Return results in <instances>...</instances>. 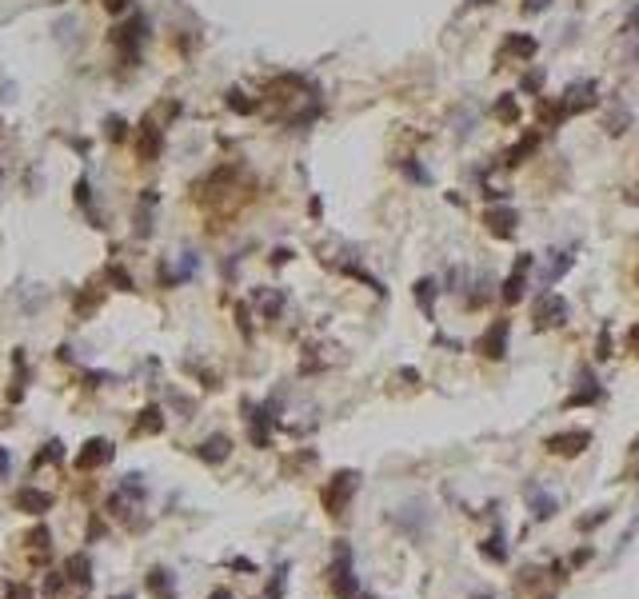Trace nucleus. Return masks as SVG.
<instances>
[{
	"label": "nucleus",
	"mask_w": 639,
	"mask_h": 599,
	"mask_svg": "<svg viewBox=\"0 0 639 599\" xmlns=\"http://www.w3.org/2000/svg\"><path fill=\"white\" fill-rule=\"evenodd\" d=\"M120 599H128V595H120Z\"/></svg>",
	"instance_id": "obj_29"
},
{
	"label": "nucleus",
	"mask_w": 639,
	"mask_h": 599,
	"mask_svg": "<svg viewBox=\"0 0 639 599\" xmlns=\"http://www.w3.org/2000/svg\"><path fill=\"white\" fill-rule=\"evenodd\" d=\"M499 52H504V56H528L531 61V56H536V36H507Z\"/></svg>",
	"instance_id": "obj_10"
},
{
	"label": "nucleus",
	"mask_w": 639,
	"mask_h": 599,
	"mask_svg": "<svg viewBox=\"0 0 639 599\" xmlns=\"http://www.w3.org/2000/svg\"><path fill=\"white\" fill-rule=\"evenodd\" d=\"M539 9H548V0H528L524 4V12H539Z\"/></svg>",
	"instance_id": "obj_24"
},
{
	"label": "nucleus",
	"mask_w": 639,
	"mask_h": 599,
	"mask_svg": "<svg viewBox=\"0 0 639 599\" xmlns=\"http://www.w3.org/2000/svg\"><path fill=\"white\" fill-rule=\"evenodd\" d=\"M140 32H144V24H140V21H128L124 28H116V36H112V41H116L124 52H128V56H133V48L140 44Z\"/></svg>",
	"instance_id": "obj_9"
},
{
	"label": "nucleus",
	"mask_w": 639,
	"mask_h": 599,
	"mask_svg": "<svg viewBox=\"0 0 639 599\" xmlns=\"http://www.w3.org/2000/svg\"><path fill=\"white\" fill-rule=\"evenodd\" d=\"M16 508L28 511V516H41V511L52 508V496L48 491H36V488H24V491H16Z\"/></svg>",
	"instance_id": "obj_6"
},
{
	"label": "nucleus",
	"mask_w": 639,
	"mask_h": 599,
	"mask_svg": "<svg viewBox=\"0 0 639 599\" xmlns=\"http://www.w3.org/2000/svg\"><path fill=\"white\" fill-rule=\"evenodd\" d=\"M352 491H355V476H352V472H344V476H336V479H332V488L324 491V504H328V511H332V516H340Z\"/></svg>",
	"instance_id": "obj_1"
},
{
	"label": "nucleus",
	"mask_w": 639,
	"mask_h": 599,
	"mask_svg": "<svg viewBox=\"0 0 639 599\" xmlns=\"http://www.w3.org/2000/svg\"><path fill=\"white\" fill-rule=\"evenodd\" d=\"M200 456L208 459V464H220V459L228 456V439H224V436H212L208 444H200Z\"/></svg>",
	"instance_id": "obj_14"
},
{
	"label": "nucleus",
	"mask_w": 639,
	"mask_h": 599,
	"mask_svg": "<svg viewBox=\"0 0 639 599\" xmlns=\"http://www.w3.org/2000/svg\"><path fill=\"white\" fill-rule=\"evenodd\" d=\"M108 459H112V444H108V439H88L84 452L76 456V467H80V472H92V467L108 464Z\"/></svg>",
	"instance_id": "obj_5"
},
{
	"label": "nucleus",
	"mask_w": 639,
	"mask_h": 599,
	"mask_svg": "<svg viewBox=\"0 0 639 599\" xmlns=\"http://www.w3.org/2000/svg\"><path fill=\"white\" fill-rule=\"evenodd\" d=\"M104 9H108V12H124V9H128V0H104Z\"/></svg>",
	"instance_id": "obj_22"
},
{
	"label": "nucleus",
	"mask_w": 639,
	"mask_h": 599,
	"mask_svg": "<svg viewBox=\"0 0 639 599\" xmlns=\"http://www.w3.org/2000/svg\"><path fill=\"white\" fill-rule=\"evenodd\" d=\"M631 340H635V344H639V328H635V332H631Z\"/></svg>",
	"instance_id": "obj_28"
},
{
	"label": "nucleus",
	"mask_w": 639,
	"mask_h": 599,
	"mask_svg": "<svg viewBox=\"0 0 639 599\" xmlns=\"http://www.w3.org/2000/svg\"><path fill=\"white\" fill-rule=\"evenodd\" d=\"M487 228L499 236H511L516 232V212L511 208H499V212H487Z\"/></svg>",
	"instance_id": "obj_13"
},
{
	"label": "nucleus",
	"mask_w": 639,
	"mask_h": 599,
	"mask_svg": "<svg viewBox=\"0 0 639 599\" xmlns=\"http://www.w3.org/2000/svg\"><path fill=\"white\" fill-rule=\"evenodd\" d=\"M504 340H507V324H492L487 335L479 340V352L484 355H504Z\"/></svg>",
	"instance_id": "obj_8"
},
{
	"label": "nucleus",
	"mask_w": 639,
	"mask_h": 599,
	"mask_svg": "<svg viewBox=\"0 0 639 599\" xmlns=\"http://www.w3.org/2000/svg\"><path fill=\"white\" fill-rule=\"evenodd\" d=\"M64 452H61V444H48L44 452H36V459H32V467H41V464H52V459H61Z\"/></svg>",
	"instance_id": "obj_17"
},
{
	"label": "nucleus",
	"mask_w": 639,
	"mask_h": 599,
	"mask_svg": "<svg viewBox=\"0 0 639 599\" xmlns=\"http://www.w3.org/2000/svg\"><path fill=\"white\" fill-rule=\"evenodd\" d=\"M228 104H232L236 112H252V104L244 100V92H228Z\"/></svg>",
	"instance_id": "obj_19"
},
{
	"label": "nucleus",
	"mask_w": 639,
	"mask_h": 599,
	"mask_svg": "<svg viewBox=\"0 0 639 599\" xmlns=\"http://www.w3.org/2000/svg\"><path fill=\"white\" fill-rule=\"evenodd\" d=\"M164 427V416H160V407H144L140 412V420H136V436H152V432H160Z\"/></svg>",
	"instance_id": "obj_12"
},
{
	"label": "nucleus",
	"mask_w": 639,
	"mask_h": 599,
	"mask_svg": "<svg viewBox=\"0 0 639 599\" xmlns=\"http://www.w3.org/2000/svg\"><path fill=\"white\" fill-rule=\"evenodd\" d=\"M588 439H591L588 432H568V436H556L548 447H551V452H568V456H576V452L588 444Z\"/></svg>",
	"instance_id": "obj_11"
},
{
	"label": "nucleus",
	"mask_w": 639,
	"mask_h": 599,
	"mask_svg": "<svg viewBox=\"0 0 639 599\" xmlns=\"http://www.w3.org/2000/svg\"><path fill=\"white\" fill-rule=\"evenodd\" d=\"M4 472H9V452L0 447V476H4Z\"/></svg>",
	"instance_id": "obj_25"
},
{
	"label": "nucleus",
	"mask_w": 639,
	"mask_h": 599,
	"mask_svg": "<svg viewBox=\"0 0 639 599\" xmlns=\"http://www.w3.org/2000/svg\"><path fill=\"white\" fill-rule=\"evenodd\" d=\"M496 116H504V120H519V108H516V100H511V96H504V100L496 104Z\"/></svg>",
	"instance_id": "obj_18"
},
{
	"label": "nucleus",
	"mask_w": 639,
	"mask_h": 599,
	"mask_svg": "<svg viewBox=\"0 0 639 599\" xmlns=\"http://www.w3.org/2000/svg\"><path fill=\"white\" fill-rule=\"evenodd\" d=\"M588 104H596V84L583 80V84H571V88H568V96H563L559 112H563V116H571V112H583Z\"/></svg>",
	"instance_id": "obj_4"
},
{
	"label": "nucleus",
	"mask_w": 639,
	"mask_h": 599,
	"mask_svg": "<svg viewBox=\"0 0 639 599\" xmlns=\"http://www.w3.org/2000/svg\"><path fill=\"white\" fill-rule=\"evenodd\" d=\"M160 144H164V136H160L156 124H140V128H136V156H140L144 164H152L156 156H160Z\"/></svg>",
	"instance_id": "obj_3"
},
{
	"label": "nucleus",
	"mask_w": 639,
	"mask_h": 599,
	"mask_svg": "<svg viewBox=\"0 0 639 599\" xmlns=\"http://www.w3.org/2000/svg\"><path fill=\"white\" fill-rule=\"evenodd\" d=\"M212 599H232V595H228V591H212Z\"/></svg>",
	"instance_id": "obj_27"
},
{
	"label": "nucleus",
	"mask_w": 639,
	"mask_h": 599,
	"mask_svg": "<svg viewBox=\"0 0 639 599\" xmlns=\"http://www.w3.org/2000/svg\"><path fill=\"white\" fill-rule=\"evenodd\" d=\"M531 268V256H519V264H516V272L507 276V284H504V300H519L524 296V272Z\"/></svg>",
	"instance_id": "obj_7"
},
{
	"label": "nucleus",
	"mask_w": 639,
	"mask_h": 599,
	"mask_svg": "<svg viewBox=\"0 0 639 599\" xmlns=\"http://www.w3.org/2000/svg\"><path fill=\"white\" fill-rule=\"evenodd\" d=\"M536 320L544 328H551V324H563L568 320V304H563V296H539L536 300Z\"/></svg>",
	"instance_id": "obj_2"
},
{
	"label": "nucleus",
	"mask_w": 639,
	"mask_h": 599,
	"mask_svg": "<svg viewBox=\"0 0 639 599\" xmlns=\"http://www.w3.org/2000/svg\"><path fill=\"white\" fill-rule=\"evenodd\" d=\"M88 571H92V568H88V559H84V556H76V559L68 563V579H76V583H80V591L88 588Z\"/></svg>",
	"instance_id": "obj_16"
},
{
	"label": "nucleus",
	"mask_w": 639,
	"mask_h": 599,
	"mask_svg": "<svg viewBox=\"0 0 639 599\" xmlns=\"http://www.w3.org/2000/svg\"><path fill=\"white\" fill-rule=\"evenodd\" d=\"M4 599H32V591H28V588H21V583H12V588L4 591Z\"/></svg>",
	"instance_id": "obj_20"
},
{
	"label": "nucleus",
	"mask_w": 639,
	"mask_h": 599,
	"mask_svg": "<svg viewBox=\"0 0 639 599\" xmlns=\"http://www.w3.org/2000/svg\"><path fill=\"white\" fill-rule=\"evenodd\" d=\"M148 588H152L160 599H168V595H172V571L156 568V571H152V579H148Z\"/></svg>",
	"instance_id": "obj_15"
},
{
	"label": "nucleus",
	"mask_w": 639,
	"mask_h": 599,
	"mask_svg": "<svg viewBox=\"0 0 639 599\" xmlns=\"http://www.w3.org/2000/svg\"><path fill=\"white\" fill-rule=\"evenodd\" d=\"M44 591H48V595H56V591H61V575H48V583H44Z\"/></svg>",
	"instance_id": "obj_23"
},
{
	"label": "nucleus",
	"mask_w": 639,
	"mask_h": 599,
	"mask_svg": "<svg viewBox=\"0 0 639 599\" xmlns=\"http://www.w3.org/2000/svg\"><path fill=\"white\" fill-rule=\"evenodd\" d=\"M628 24H631V28H639V9H635V12H631V16H628Z\"/></svg>",
	"instance_id": "obj_26"
},
{
	"label": "nucleus",
	"mask_w": 639,
	"mask_h": 599,
	"mask_svg": "<svg viewBox=\"0 0 639 599\" xmlns=\"http://www.w3.org/2000/svg\"><path fill=\"white\" fill-rule=\"evenodd\" d=\"M427 300H432V280H420V304L427 308Z\"/></svg>",
	"instance_id": "obj_21"
}]
</instances>
